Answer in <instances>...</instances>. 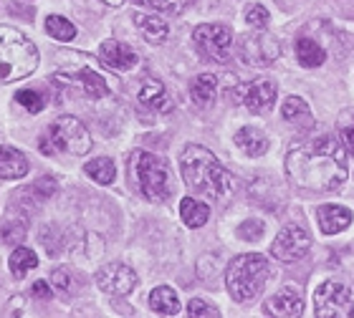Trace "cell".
I'll return each instance as SVG.
<instances>
[{
	"instance_id": "obj_1",
	"label": "cell",
	"mask_w": 354,
	"mask_h": 318,
	"mask_svg": "<svg viewBox=\"0 0 354 318\" xmlns=\"http://www.w3.org/2000/svg\"><path fill=\"white\" fill-rule=\"evenodd\" d=\"M286 175L296 187L332 192L349 177L347 147L337 134H322L286 155Z\"/></svg>"
},
{
	"instance_id": "obj_29",
	"label": "cell",
	"mask_w": 354,
	"mask_h": 318,
	"mask_svg": "<svg viewBox=\"0 0 354 318\" xmlns=\"http://www.w3.org/2000/svg\"><path fill=\"white\" fill-rule=\"evenodd\" d=\"M137 6H147L157 13H167V15H177L183 13L185 8L190 6L192 0H134Z\"/></svg>"
},
{
	"instance_id": "obj_13",
	"label": "cell",
	"mask_w": 354,
	"mask_h": 318,
	"mask_svg": "<svg viewBox=\"0 0 354 318\" xmlns=\"http://www.w3.org/2000/svg\"><path fill=\"white\" fill-rule=\"evenodd\" d=\"M96 286L111 296H127L137 288V273L124 263H109V266L99 268Z\"/></svg>"
},
{
	"instance_id": "obj_24",
	"label": "cell",
	"mask_w": 354,
	"mask_h": 318,
	"mask_svg": "<svg viewBox=\"0 0 354 318\" xmlns=\"http://www.w3.org/2000/svg\"><path fill=\"white\" fill-rule=\"evenodd\" d=\"M296 59H299V63L304 68H317L326 61V51L317 41L301 38V41H296Z\"/></svg>"
},
{
	"instance_id": "obj_21",
	"label": "cell",
	"mask_w": 354,
	"mask_h": 318,
	"mask_svg": "<svg viewBox=\"0 0 354 318\" xmlns=\"http://www.w3.org/2000/svg\"><path fill=\"white\" fill-rule=\"evenodd\" d=\"M281 117L291 121V124H296L299 129H304V132L314 126V114H311L309 104L301 97H288L283 101V106H281Z\"/></svg>"
},
{
	"instance_id": "obj_36",
	"label": "cell",
	"mask_w": 354,
	"mask_h": 318,
	"mask_svg": "<svg viewBox=\"0 0 354 318\" xmlns=\"http://www.w3.org/2000/svg\"><path fill=\"white\" fill-rule=\"evenodd\" d=\"M33 192H36L38 197H41V200H48V197H51V195L56 192V179L41 177L36 182V185H33Z\"/></svg>"
},
{
	"instance_id": "obj_7",
	"label": "cell",
	"mask_w": 354,
	"mask_h": 318,
	"mask_svg": "<svg viewBox=\"0 0 354 318\" xmlns=\"http://www.w3.org/2000/svg\"><path fill=\"white\" fill-rule=\"evenodd\" d=\"M192 41L200 56L215 63H225L233 56V33L223 23H203L192 30Z\"/></svg>"
},
{
	"instance_id": "obj_37",
	"label": "cell",
	"mask_w": 354,
	"mask_h": 318,
	"mask_svg": "<svg viewBox=\"0 0 354 318\" xmlns=\"http://www.w3.org/2000/svg\"><path fill=\"white\" fill-rule=\"evenodd\" d=\"M339 137H342V141H344V147L354 155V111L349 114V119L344 121V126H342Z\"/></svg>"
},
{
	"instance_id": "obj_31",
	"label": "cell",
	"mask_w": 354,
	"mask_h": 318,
	"mask_svg": "<svg viewBox=\"0 0 354 318\" xmlns=\"http://www.w3.org/2000/svg\"><path fill=\"white\" fill-rule=\"evenodd\" d=\"M23 237H26V222L23 220H10L0 230V240L8 245H21Z\"/></svg>"
},
{
	"instance_id": "obj_3",
	"label": "cell",
	"mask_w": 354,
	"mask_h": 318,
	"mask_svg": "<svg viewBox=\"0 0 354 318\" xmlns=\"http://www.w3.org/2000/svg\"><path fill=\"white\" fill-rule=\"evenodd\" d=\"M38 66V48L13 26H0V83L21 81Z\"/></svg>"
},
{
	"instance_id": "obj_34",
	"label": "cell",
	"mask_w": 354,
	"mask_h": 318,
	"mask_svg": "<svg viewBox=\"0 0 354 318\" xmlns=\"http://www.w3.org/2000/svg\"><path fill=\"white\" fill-rule=\"evenodd\" d=\"M187 313H190V316H205V318H218V316H221V311H218L215 306L205 304L203 298H192L190 304H187Z\"/></svg>"
},
{
	"instance_id": "obj_18",
	"label": "cell",
	"mask_w": 354,
	"mask_h": 318,
	"mask_svg": "<svg viewBox=\"0 0 354 318\" xmlns=\"http://www.w3.org/2000/svg\"><path fill=\"white\" fill-rule=\"evenodd\" d=\"M28 175V159L15 147L0 144V179H21Z\"/></svg>"
},
{
	"instance_id": "obj_19",
	"label": "cell",
	"mask_w": 354,
	"mask_h": 318,
	"mask_svg": "<svg viewBox=\"0 0 354 318\" xmlns=\"http://www.w3.org/2000/svg\"><path fill=\"white\" fill-rule=\"evenodd\" d=\"M233 141H236V147L248 157H261L268 152V137L261 132L259 126H243V129H238Z\"/></svg>"
},
{
	"instance_id": "obj_35",
	"label": "cell",
	"mask_w": 354,
	"mask_h": 318,
	"mask_svg": "<svg viewBox=\"0 0 354 318\" xmlns=\"http://www.w3.org/2000/svg\"><path fill=\"white\" fill-rule=\"evenodd\" d=\"M51 286L53 290H59L61 296H68V290H71V273H68L66 268H56L51 273Z\"/></svg>"
},
{
	"instance_id": "obj_38",
	"label": "cell",
	"mask_w": 354,
	"mask_h": 318,
	"mask_svg": "<svg viewBox=\"0 0 354 318\" xmlns=\"http://www.w3.org/2000/svg\"><path fill=\"white\" fill-rule=\"evenodd\" d=\"M30 293L36 298H51V286L46 281H36L33 283V288H30Z\"/></svg>"
},
{
	"instance_id": "obj_9",
	"label": "cell",
	"mask_w": 354,
	"mask_h": 318,
	"mask_svg": "<svg viewBox=\"0 0 354 318\" xmlns=\"http://www.w3.org/2000/svg\"><path fill=\"white\" fill-rule=\"evenodd\" d=\"M236 53L245 66H271L273 61L279 59L281 46L266 30H259V33H248V36L238 38Z\"/></svg>"
},
{
	"instance_id": "obj_15",
	"label": "cell",
	"mask_w": 354,
	"mask_h": 318,
	"mask_svg": "<svg viewBox=\"0 0 354 318\" xmlns=\"http://www.w3.org/2000/svg\"><path fill=\"white\" fill-rule=\"evenodd\" d=\"M99 59L111 71H132L137 66V61H140L129 46L119 43V41H104L102 48H99Z\"/></svg>"
},
{
	"instance_id": "obj_6",
	"label": "cell",
	"mask_w": 354,
	"mask_h": 318,
	"mask_svg": "<svg viewBox=\"0 0 354 318\" xmlns=\"http://www.w3.org/2000/svg\"><path fill=\"white\" fill-rule=\"evenodd\" d=\"M48 139L53 144V152L82 157L91 149V134L76 117H59L48 126Z\"/></svg>"
},
{
	"instance_id": "obj_25",
	"label": "cell",
	"mask_w": 354,
	"mask_h": 318,
	"mask_svg": "<svg viewBox=\"0 0 354 318\" xmlns=\"http://www.w3.org/2000/svg\"><path fill=\"white\" fill-rule=\"evenodd\" d=\"M180 217H183V222L187 228H203L207 222V217H210V208H207L205 202L185 197L180 202Z\"/></svg>"
},
{
	"instance_id": "obj_30",
	"label": "cell",
	"mask_w": 354,
	"mask_h": 318,
	"mask_svg": "<svg viewBox=\"0 0 354 318\" xmlns=\"http://www.w3.org/2000/svg\"><path fill=\"white\" fill-rule=\"evenodd\" d=\"M15 104H21L26 111L30 114H38V111H44L46 106V99L38 94V91H30V89H23L15 94Z\"/></svg>"
},
{
	"instance_id": "obj_11",
	"label": "cell",
	"mask_w": 354,
	"mask_h": 318,
	"mask_svg": "<svg viewBox=\"0 0 354 318\" xmlns=\"http://www.w3.org/2000/svg\"><path fill=\"white\" fill-rule=\"evenodd\" d=\"M276 97H279V86L271 79H256V81H248L233 91V99L238 104L245 106L253 114H263V111L271 109Z\"/></svg>"
},
{
	"instance_id": "obj_23",
	"label": "cell",
	"mask_w": 354,
	"mask_h": 318,
	"mask_svg": "<svg viewBox=\"0 0 354 318\" xmlns=\"http://www.w3.org/2000/svg\"><path fill=\"white\" fill-rule=\"evenodd\" d=\"M149 306L155 313H162V316H175L180 313V298L170 286H157L152 293H149Z\"/></svg>"
},
{
	"instance_id": "obj_22",
	"label": "cell",
	"mask_w": 354,
	"mask_h": 318,
	"mask_svg": "<svg viewBox=\"0 0 354 318\" xmlns=\"http://www.w3.org/2000/svg\"><path fill=\"white\" fill-rule=\"evenodd\" d=\"M190 97H192V101H198L200 106L213 104L215 97H218V76L215 74L195 76L190 83Z\"/></svg>"
},
{
	"instance_id": "obj_12",
	"label": "cell",
	"mask_w": 354,
	"mask_h": 318,
	"mask_svg": "<svg viewBox=\"0 0 354 318\" xmlns=\"http://www.w3.org/2000/svg\"><path fill=\"white\" fill-rule=\"evenodd\" d=\"M53 81L66 89L82 91L86 99H104L109 97V83L102 74H96L91 68H76V71H59L53 76Z\"/></svg>"
},
{
	"instance_id": "obj_8",
	"label": "cell",
	"mask_w": 354,
	"mask_h": 318,
	"mask_svg": "<svg viewBox=\"0 0 354 318\" xmlns=\"http://www.w3.org/2000/svg\"><path fill=\"white\" fill-rule=\"evenodd\" d=\"M314 313L319 318H352L354 296L349 286L337 281L322 283L314 293Z\"/></svg>"
},
{
	"instance_id": "obj_5",
	"label": "cell",
	"mask_w": 354,
	"mask_h": 318,
	"mask_svg": "<svg viewBox=\"0 0 354 318\" xmlns=\"http://www.w3.org/2000/svg\"><path fill=\"white\" fill-rule=\"evenodd\" d=\"M129 179L140 187V192L149 202H165L172 192L170 170L152 152H134L129 159Z\"/></svg>"
},
{
	"instance_id": "obj_28",
	"label": "cell",
	"mask_w": 354,
	"mask_h": 318,
	"mask_svg": "<svg viewBox=\"0 0 354 318\" xmlns=\"http://www.w3.org/2000/svg\"><path fill=\"white\" fill-rule=\"evenodd\" d=\"M46 33L56 38V41H61V43H68V41L76 38V26L64 15H48L46 18Z\"/></svg>"
},
{
	"instance_id": "obj_2",
	"label": "cell",
	"mask_w": 354,
	"mask_h": 318,
	"mask_svg": "<svg viewBox=\"0 0 354 318\" xmlns=\"http://www.w3.org/2000/svg\"><path fill=\"white\" fill-rule=\"evenodd\" d=\"M180 172H183L185 185L192 187L195 192L223 200L236 190V179L230 175L213 152H207L200 144H187L180 155Z\"/></svg>"
},
{
	"instance_id": "obj_27",
	"label": "cell",
	"mask_w": 354,
	"mask_h": 318,
	"mask_svg": "<svg viewBox=\"0 0 354 318\" xmlns=\"http://www.w3.org/2000/svg\"><path fill=\"white\" fill-rule=\"evenodd\" d=\"M84 170H86L88 177L94 179V182H99V185H111L114 177H117V167H114V162H111L109 157H96V159H91Z\"/></svg>"
},
{
	"instance_id": "obj_32",
	"label": "cell",
	"mask_w": 354,
	"mask_h": 318,
	"mask_svg": "<svg viewBox=\"0 0 354 318\" xmlns=\"http://www.w3.org/2000/svg\"><path fill=\"white\" fill-rule=\"evenodd\" d=\"M268 21H271V15H268V10H266L263 6H259V3H253V6L248 8V10H245V23H248L251 28L266 30Z\"/></svg>"
},
{
	"instance_id": "obj_14",
	"label": "cell",
	"mask_w": 354,
	"mask_h": 318,
	"mask_svg": "<svg viewBox=\"0 0 354 318\" xmlns=\"http://www.w3.org/2000/svg\"><path fill=\"white\" fill-rule=\"evenodd\" d=\"M266 313L281 318H296L304 313V298L301 293L294 288V286H286V288L276 290L268 301H266Z\"/></svg>"
},
{
	"instance_id": "obj_20",
	"label": "cell",
	"mask_w": 354,
	"mask_h": 318,
	"mask_svg": "<svg viewBox=\"0 0 354 318\" xmlns=\"http://www.w3.org/2000/svg\"><path fill=\"white\" fill-rule=\"evenodd\" d=\"M134 23H137V30L142 33V38L152 46H160L167 41L170 36V28H167V23L162 18H157V15H147V13H137L134 15Z\"/></svg>"
},
{
	"instance_id": "obj_4",
	"label": "cell",
	"mask_w": 354,
	"mask_h": 318,
	"mask_svg": "<svg viewBox=\"0 0 354 318\" xmlns=\"http://www.w3.org/2000/svg\"><path fill=\"white\" fill-rule=\"evenodd\" d=\"M268 275H271V266L259 252H245V255L233 258L225 270V286H228L230 298L238 304L253 301L263 290Z\"/></svg>"
},
{
	"instance_id": "obj_10",
	"label": "cell",
	"mask_w": 354,
	"mask_h": 318,
	"mask_svg": "<svg viewBox=\"0 0 354 318\" xmlns=\"http://www.w3.org/2000/svg\"><path fill=\"white\" fill-rule=\"evenodd\" d=\"M309 250H311V235L301 225H286V228L276 235V240H273V245H271L273 258L281 260V263L301 260Z\"/></svg>"
},
{
	"instance_id": "obj_17",
	"label": "cell",
	"mask_w": 354,
	"mask_h": 318,
	"mask_svg": "<svg viewBox=\"0 0 354 318\" xmlns=\"http://www.w3.org/2000/svg\"><path fill=\"white\" fill-rule=\"evenodd\" d=\"M137 101H140L145 109L170 111V99H167L165 83L160 81V79H152V76H147V79L142 81L140 91H137Z\"/></svg>"
},
{
	"instance_id": "obj_33",
	"label": "cell",
	"mask_w": 354,
	"mask_h": 318,
	"mask_svg": "<svg viewBox=\"0 0 354 318\" xmlns=\"http://www.w3.org/2000/svg\"><path fill=\"white\" fill-rule=\"evenodd\" d=\"M263 232H266V225L261 220H245L243 225H238V237H243V240H248V243L261 240Z\"/></svg>"
},
{
	"instance_id": "obj_26",
	"label": "cell",
	"mask_w": 354,
	"mask_h": 318,
	"mask_svg": "<svg viewBox=\"0 0 354 318\" xmlns=\"http://www.w3.org/2000/svg\"><path fill=\"white\" fill-rule=\"evenodd\" d=\"M10 273L15 275V278H26V275L33 270V268H38V255L30 248H26V245H18L13 252H10Z\"/></svg>"
},
{
	"instance_id": "obj_16",
	"label": "cell",
	"mask_w": 354,
	"mask_h": 318,
	"mask_svg": "<svg viewBox=\"0 0 354 318\" xmlns=\"http://www.w3.org/2000/svg\"><path fill=\"white\" fill-rule=\"evenodd\" d=\"M352 210L344 208V205H322L317 210V220L319 228L324 235H339L352 225Z\"/></svg>"
}]
</instances>
